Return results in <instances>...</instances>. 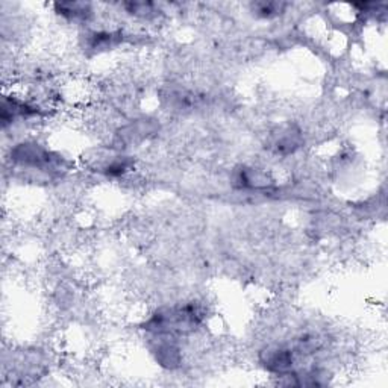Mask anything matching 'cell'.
<instances>
[{
  "label": "cell",
  "instance_id": "obj_4",
  "mask_svg": "<svg viewBox=\"0 0 388 388\" xmlns=\"http://www.w3.org/2000/svg\"><path fill=\"white\" fill-rule=\"evenodd\" d=\"M233 184L238 188L245 189H263L268 188L273 184L272 178L267 175V171L255 167H240L233 171Z\"/></svg>",
  "mask_w": 388,
  "mask_h": 388
},
{
  "label": "cell",
  "instance_id": "obj_10",
  "mask_svg": "<svg viewBox=\"0 0 388 388\" xmlns=\"http://www.w3.org/2000/svg\"><path fill=\"white\" fill-rule=\"evenodd\" d=\"M132 167V161L128 157H117L110 164H106L103 173L106 176H122Z\"/></svg>",
  "mask_w": 388,
  "mask_h": 388
},
{
  "label": "cell",
  "instance_id": "obj_8",
  "mask_svg": "<svg viewBox=\"0 0 388 388\" xmlns=\"http://www.w3.org/2000/svg\"><path fill=\"white\" fill-rule=\"evenodd\" d=\"M122 41V32H93L89 35L88 46L94 50L115 48Z\"/></svg>",
  "mask_w": 388,
  "mask_h": 388
},
{
  "label": "cell",
  "instance_id": "obj_9",
  "mask_svg": "<svg viewBox=\"0 0 388 388\" xmlns=\"http://www.w3.org/2000/svg\"><path fill=\"white\" fill-rule=\"evenodd\" d=\"M287 8V3L282 2H255L250 5V10L261 19H273L281 15Z\"/></svg>",
  "mask_w": 388,
  "mask_h": 388
},
{
  "label": "cell",
  "instance_id": "obj_11",
  "mask_svg": "<svg viewBox=\"0 0 388 388\" xmlns=\"http://www.w3.org/2000/svg\"><path fill=\"white\" fill-rule=\"evenodd\" d=\"M124 8L129 14L137 15V17H144V19L157 13L155 5L150 2H131V3H124Z\"/></svg>",
  "mask_w": 388,
  "mask_h": 388
},
{
  "label": "cell",
  "instance_id": "obj_2",
  "mask_svg": "<svg viewBox=\"0 0 388 388\" xmlns=\"http://www.w3.org/2000/svg\"><path fill=\"white\" fill-rule=\"evenodd\" d=\"M14 162L24 167L38 168L41 171H61L64 168V159L53 152H49L35 143H22L11 150Z\"/></svg>",
  "mask_w": 388,
  "mask_h": 388
},
{
  "label": "cell",
  "instance_id": "obj_5",
  "mask_svg": "<svg viewBox=\"0 0 388 388\" xmlns=\"http://www.w3.org/2000/svg\"><path fill=\"white\" fill-rule=\"evenodd\" d=\"M268 144L276 153L288 155V153H293L297 148H301L302 135L299 129H296L294 126L288 124V126H284V128H279L275 134H272V137L268 140Z\"/></svg>",
  "mask_w": 388,
  "mask_h": 388
},
{
  "label": "cell",
  "instance_id": "obj_1",
  "mask_svg": "<svg viewBox=\"0 0 388 388\" xmlns=\"http://www.w3.org/2000/svg\"><path fill=\"white\" fill-rule=\"evenodd\" d=\"M203 311L199 303L192 302L171 308H162L143 324L144 329L155 336H185L201 326L203 322Z\"/></svg>",
  "mask_w": 388,
  "mask_h": 388
},
{
  "label": "cell",
  "instance_id": "obj_6",
  "mask_svg": "<svg viewBox=\"0 0 388 388\" xmlns=\"http://www.w3.org/2000/svg\"><path fill=\"white\" fill-rule=\"evenodd\" d=\"M55 13L73 22H87L92 19L93 8L85 2H61L55 3Z\"/></svg>",
  "mask_w": 388,
  "mask_h": 388
},
{
  "label": "cell",
  "instance_id": "obj_3",
  "mask_svg": "<svg viewBox=\"0 0 388 388\" xmlns=\"http://www.w3.org/2000/svg\"><path fill=\"white\" fill-rule=\"evenodd\" d=\"M261 363L272 373L292 375L294 368V350L287 347H272L263 352Z\"/></svg>",
  "mask_w": 388,
  "mask_h": 388
},
{
  "label": "cell",
  "instance_id": "obj_7",
  "mask_svg": "<svg viewBox=\"0 0 388 388\" xmlns=\"http://www.w3.org/2000/svg\"><path fill=\"white\" fill-rule=\"evenodd\" d=\"M159 337H164L162 340H159V345L155 349V354H157V359L161 363V366L168 367V368H173L176 366H179L180 363V355H179V349L173 345V343H170L168 336H159Z\"/></svg>",
  "mask_w": 388,
  "mask_h": 388
}]
</instances>
